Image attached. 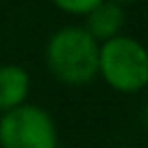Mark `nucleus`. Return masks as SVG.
Segmentation results:
<instances>
[{
    "label": "nucleus",
    "instance_id": "3",
    "mask_svg": "<svg viewBox=\"0 0 148 148\" xmlns=\"http://www.w3.org/2000/svg\"><path fill=\"white\" fill-rule=\"evenodd\" d=\"M57 124L37 105L9 109L0 118V148H57Z\"/></svg>",
    "mask_w": 148,
    "mask_h": 148
},
{
    "label": "nucleus",
    "instance_id": "6",
    "mask_svg": "<svg viewBox=\"0 0 148 148\" xmlns=\"http://www.w3.org/2000/svg\"><path fill=\"white\" fill-rule=\"evenodd\" d=\"M57 9L65 11L70 15H87L92 9H96L102 0H52Z\"/></svg>",
    "mask_w": 148,
    "mask_h": 148
},
{
    "label": "nucleus",
    "instance_id": "7",
    "mask_svg": "<svg viewBox=\"0 0 148 148\" xmlns=\"http://www.w3.org/2000/svg\"><path fill=\"white\" fill-rule=\"evenodd\" d=\"M113 2H118V5H124V2H133V0H113Z\"/></svg>",
    "mask_w": 148,
    "mask_h": 148
},
{
    "label": "nucleus",
    "instance_id": "5",
    "mask_svg": "<svg viewBox=\"0 0 148 148\" xmlns=\"http://www.w3.org/2000/svg\"><path fill=\"white\" fill-rule=\"evenodd\" d=\"M31 89V76L22 65H0V111L24 105Z\"/></svg>",
    "mask_w": 148,
    "mask_h": 148
},
{
    "label": "nucleus",
    "instance_id": "2",
    "mask_svg": "<svg viewBox=\"0 0 148 148\" xmlns=\"http://www.w3.org/2000/svg\"><path fill=\"white\" fill-rule=\"evenodd\" d=\"M98 74L122 94H135L148 83V55L133 37L116 35L98 46Z\"/></svg>",
    "mask_w": 148,
    "mask_h": 148
},
{
    "label": "nucleus",
    "instance_id": "4",
    "mask_svg": "<svg viewBox=\"0 0 148 148\" xmlns=\"http://www.w3.org/2000/svg\"><path fill=\"white\" fill-rule=\"evenodd\" d=\"M122 26H124V11L113 0H102L96 9L87 13V22H85V31L96 42H107L120 35Z\"/></svg>",
    "mask_w": 148,
    "mask_h": 148
},
{
    "label": "nucleus",
    "instance_id": "1",
    "mask_svg": "<svg viewBox=\"0 0 148 148\" xmlns=\"http://www.w3.org/2000/svg\"><path fill=\"white\" fill-rule=\"evenodd\" d=\"M50 74L65 85H87L98 74V42L81 26H65L46 46Z\"/></svg>",
    "mask_w": 148,
    "mask_h": 148
}]
</instances>
